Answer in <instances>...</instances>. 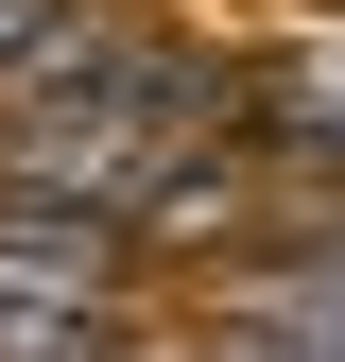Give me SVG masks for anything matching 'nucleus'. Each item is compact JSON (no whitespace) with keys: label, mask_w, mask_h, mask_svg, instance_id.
Instances as JSON below:
<instances>
[{"label":"nucleus","mask_w":345,"mask_h":362,"mask_svg":"<svg viewBox=\"0 0 345 362\" xmlns=\"http://www.w3.org/2000/svg\"><path fill=\"white\" fill-rule=\"evenodd\" d=\"M172 139H207V69H172V52H69L18 86V173L35 190H156V156Z\"/></svg>","instance_id":"obj_1"},{"label":"nucleus","mask_w":345,"mask_h":362,"mask_svg":"<svg viewBox=\"0 0 345 362\" xmlns=\"http://www.w3.org/2000/svg\"><path fill=\"white\" fill-rule=\"evenodd\" d=\"M0 362H104V310L69 276H18V259H0Z\"/></svg>","instance_id":"obj_2"},{"label":"nucleus","mask_w":345,"mask_h":362,"mask_svg":"<svg viewBox=\"0 0 345 362\" xmlns=\"http://www.w3.org/2000/svg\"><path fill=\"white\" fill-rule=\"evenodd\" d=\"M225 362H345V310H293V293H259Z\"/></svg>","instance_id":"obj_3"},{"label":"nucleus","mask_w":345,"mask_h":362,"mask_svg":"<svg viewBox=\"0 0 345 362\" xmlns=\"http://www.w3.org/2000/svg\"><path fill=\"white\" fill-rule=\"evenodd\" d=\"M69 35H86V18H69V0H0V86H35V69H52V52H69Z\"/></svg>","instance_id":"obj_4"},{"label":"nucleus","mask_w":345,"mask_h":362,"mask_svg":"<svg viewBox=\"0 0 345 362\" xmlns=\"http://www.w3.org/2000/svg\"><path fill=\"white\" fill-rule=\"evenodd\" d=\"M293 139L345 156V35H328V52H293Z\"/></svg>","instance_id":"obj_5"}]
</instances>
